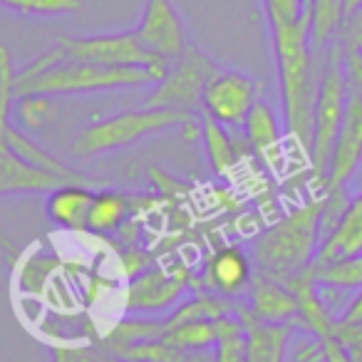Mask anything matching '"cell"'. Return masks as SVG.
Listing matches in <instances>:
<instances>
[{
  "label": "cell",
  "mask_w": 362,
  "mask_h": 362,
  "mask_svg": "<svg viewBox=\"0 0 362 362\" xmlns=\"http://www.w3.org/2000/svg\"><path fill=\"white\" fill-rule=\"evenodd\" d=\"M263 8L271 28L298 23L305 16V0H263Z\"/></svg>",
  "instance_id": "30"
},
{
  "label": "cell",
  "mask_w": 362,
  "mask_h": 362,
  "mask_svg": "<svg viewBox=\"0 0 362 362\" xmlns=\"http://www.w3.org/2000/svg\"><path fill=\"white\" fill-rule=\"evenodd\" d=\"M0 8L25 18H57L82 11V0H0Z\"/></svg>",
  "instance_id": "27"
},
{
  "label": "cell",
  "mask_w": 362,
  "mask_h": 362,
  "mask_svg": "<svg viewBox=\"0 0 362 362\" xmlns=\"http://www.w3.org/2000/svg\"><path fill=\"white\" fill-rule=\"evenodd\" d=\"M325 206L327 197L320 194L268 226L253 241L251 261L256 273L288 286L293 278L310 271L325 233Z\"/></svg>",
  "instance_id": "3"
},
{
  "label": "cell",
  "mask_w": 362,
  "mask_h": 362,
  "mask_svg": "<svg viewBox=\"0 0 362 362\" xmlns=\"http://www.w3.org/2000/svg\"><path fill=\"white\" fill-rule=\"evenodd\" d=\"M16 80L18 67L13 62V52L6 45H0V136L6 127L13 122V110H16Z\"/></svg>",
  "instance_id": "28"
},
{
  "label": "cell",
  "mask_w": 362,
  "mask_h": 362,
  "mask_svg": "<svg viewBox=\"0 0 362 362\" xmlns=\"http://www.w3.org/2000/svg\"><path fill=\"white\" fill-rule=\"evenodd\" d=\"M75 181L80 179L55 174V171H47L42 166L30 164L18 151H13L8 146V141L0 136V197H13V194H50L57 187L75 184ZM80 184H87V181H80Z\"/></svg>",
  "instance_id": "13"
},
{
  "label": "cell",
  "mask_w": 362,
  "mask_h": 362,
  "mask_svg": "<svg viewBox=\"0 0 362 362\" xmlns=\"http://www.w3.org/2000/svg\"><path fill=\"white\" fill-rule=\"evenodd\" d=\"M194 283L197 276L187 266H151L129 281L124 293V308L136 315H166L179 305L184 293L194 288Z\"/></svg>",
  "instance_id": "8"
},
{
  "label": "cell",
  "mask_w": 362,
  "mask_h": 362,
  "mask_svg": "<svg viewBox=\"0 0 362 362\" xmlns=\"http://www.w3.org/2000/svg\"><path fill=\"white\" fill-rule=\"evenodd\" d=\"M313 357H315L317 362H352L350 352L345 350V345H342L337 335L317 340L315 345H313Z\"/></svg>",
  "instance_id": "31"
},
{
  "label": "cell",
  "mask_w": 362,
  "mask_h": 362,
  "mask_svg": "<svg viewBox=\"0 0 362 362\" xmlns=\"http://www.w3.org/2000/svg\"><path fill=\"white\" fill-rule=\"evenodd\" d=\"M335 335L350 352V360L362 362V322H337Z\"/></svg>",
  "instance_id": "32"
},
{
  "label": "cell",
  "mask_w": 362,
  "mask_h": 362,
  "mask_svg": "<svg viewBox=\"0 0 362 362\" xmlns=\"http://www.w3.org/2000/svg\"><path fill=\"white\" fill-rule=\"evenodd\" d=\"M337 322H362V288L357 291V296L347 303V308L342 310V315L337 317Z\"/></svg>",
  "instance_id": "35"
},
{
  "label": "cell",
  "mask_w": 362,
  "mask_h": 362,
  "mask_svg": "<svg viewBox=\"0 0 362 362\" xmlns=\"http://www.w3.org/2000/svg\"><path fill=\"white\" fill-rule=\"evenodd\" d=\"M288 286L293 288L298 298V315L296 320L310 332L315 340H322V337L335 335L337 327V317H332V313L327 310L325 300H322L320 291H317L315 276H313V268L305 271L303 276L293 278Z\"/></svg>",
  "instance_id": "17"
},
{
  "label": "cell",
  "mask_w": 362,
  "mask_h": 362,
  "mask_svg": "<svg viewBox=\"0 0 362 362\" xmlns=\"http://www.w3.org/2000/svg\"><path fill=\"white\" fill-rule=\"evenodd\" d=\"M340 40L347 47H355V50L362 52V8L352 13V16H347L345 28L340 33Z\"/></svg>",
  "instance_id": "34"
},
{
  "label": "cell",
  "mask_w": 362,
  "mask_h": 362,
  "mask_svg": "<svg viewBox=\"0 0 362 362\" xmlns=\"http://www.w3.org/2000/svg\"><path fill=\"white\" fill-rule=\"evenodd\" d=\"M52 362H122L105 345V340L87 342V345H57L50 350Z\"/></svg>",
  "instance_id": "29"
},
{
  "label": "cell",
  "mask_w": 362,
  "mask_h": 362,
  "mask_svg": "<svg viewBox=\"0 0 362 362\" xmlns=\"http://www.w3.org/2000/svg\"><path fill=\"white\" fill-rule=\"evenodd\" d=\"M92 199H95V192L90 189V184L75 181V184L57 187L55 192L47 194V216L52 223L67 231H87Z\"/></svg>",
  "instance_id": "18"
},
{
  "label": "cell",
  "mask_w": 362,
  "mask_h": 362,
  "mask_svg": "<svg viewBox=\"0 0 362 362\" xmlns=\"http://www.w3.org/2000/svg\"><path fill=\"white\" fill-rule=\"evenodd\" d=\"M243 129H246L248 144L253 146V151H256L258 156H263V159L271 161L283 141V127H281V122H278L273 107L268 105V102L258 100L256 107L251 110V115H248Z\"/></svg>",
  "instance_id": "21"
},
{
  "label": "cell",
  "mask_w": 362,
  "mask_h": 362,
  "mask_svg": "<svg viewBox=\"0 0 362 362\" xmlns=\"http://www.w3.org/2000/svg\"><path fill=\"white\" fill-rule=\"evenodd\" d=\"M238 310L248 332L246 362H286V350L293 335L291 322H263L251 315L248 305H241Z\"/></svg>",
  "instance_id": "16"
},
{
  "label": "cell",
  "mask_w": 362,
  "mask_h": 362,
  "mask_svg": "<svg viewBox=\"0 0 362 362\" xmlns=\"http://www.w3.org/2000/svg\"><path fill=\"white\" fill-rule=\"evenodd\" d=\"M166 345H174L179 350H214L218 340L216 320H189L169 327L159 337Z\"/></svg>",
  "instance_id": "24"
},
{
  "label": "cell",
  "mask_w": 362,
  "mask_h": 362,
  "mask_svg": "<svg viewBox=\"0 0 362 362\" xmlns=\"http://www.w3.org/2000/svg\"><path fill=\"white\" fill-rule=\"evenodd\" d=\"M241 308V303H238ZM218 325V340L214 345L216 362H246L248 357V332L246 322L241 317V310L216 320Z\"/></svg>",
  "instance_id": "23"
},
{
  "label": "cell",
  "mask_w": 362,
  "mask_h": 362,
  "mask_svg": "<svg viewBox=\"0 0 362 362\" xmlns=\"http://www.w3.org/2000/svg\"><path fill=\"white\" fill-rule=\"evenodd\" d=\"M139 197L117 192V189H100L95 192L87 218V231L92 233H115L136 214Z\"/></svg>",
  "instance_id": "19"
},
{
  "label": "cell",
  "mask_w": 362,
  "mask_h": 362,
  "mask_svg": "<svg viewBox=\"0 0 362 362\" xmlns=\"http://www.w3.org/2000/svg\"><path fill=\"white\" fill-rule=\"evenodd\" d=\"M342 40L332 42L330 50L322 57L320 82H317V97H315V115H313V141H310V166L315 174L317 187H325L327 161H330L332 146H335L337 132L345 119L347 107V77H345V62H342Z\"/></svg>",
  "instance_id": "5"
},
{
  "label": "cell",
  "mask_w": 362,
  "mask_h": 362,
  "mask_svg": "<svg viewBox=\"0 0 362 362\" xmlns=\"http://www.w3.org/2000/svg\"><path fill=\"white\" fill-rule=\"evenodd\" d=\"M310 21V47L315 57H325L332 42L340 40L347 13L342 0H313L305 11Z\"/></svg>",
  "instance_id": "20"
},
{
  "label": "cell",
  "mask_w": 362,
  "mask_h": 362,
  "mask_svg": "<svg viewBox=\"0 0 362 362\" xmlns=\"http://www.w3.org/2000/svg\"><path fill=\"white\" fill-rule=\"evenodd\" d=\"M253 276H256V268L251 256L241 246L226 243L211 251V256L204 263L202 276H197V286L199 291H209L214 296L233 300L251 291Z\"/></svg>",
  "instance_id": "12"
},
{
  "label": "cell",
  "mask_w": 362,
  "mask_h": 362,
  "mask_svg": "<svg viewBox=\"0 0 362 362\" xmlns=\"http://www.w3.org/2000/svg\"><path fill=\"white\" fill-rule=\"evenodd\" d=\"M218 70L221 67L216 65V60L211 55H206L202 47L189 45L171 62L166 75L156 82L144 105L197 115L202 110L204 90H206V85Z\"/></svg>",
  "instance_id": "6"
},
{
  "label": "cell",
  "mask_w": 362,
  "mask_h": 362,
  "mask_svg": "<svg viewBox=\"0 0 362 362\" xmlns=\"http://www.w3.org/2000/svg\"><path fill=\"white\" fill-rule=\"evenodd\" d=\"M248 310L263 322H293L298 315V298L291 286L256 273L248 291Z\"/></svg>",
  "instance_id": "15"
},
{
  "label": "cell",
  "mask_w": 362,
  "mask_h": 362,
  "mask_svg": "<svg viewBox=\"0 0 362 362\" xmlns=\"http://www.w3.org/2000/svg\"><path fill=\"white\" fill-rule=\"evenodd\" d=\"M164 72L151 67H110L95 62L65 60L57 45L28 62L18 70L16 95H45V97H72L92 92L132 90V87L156 85Z\"/></svg>",
  "instance_id": "1"
},
{
  "label": "cell",
  "mask_w": 362,
  "mask_h": 362,
  "mask_svg": "<svg viewBox=\"0 0 362 362\" xmlns=\"http://www.w3.org/2000/svg\"><path fill=\"white\" fill-rule=\"evenodd\" d=\"M342 3H345V13H347V16H352V13L362 8V0H342Z\"/></svg>",
  "instance_id": "36"
},
{
  "label": "cell",
  "mask_w": 362,
  "mask_h": 362,
  "mask_svg": "<svg viewBox=\"0 0 362 362\" xmlns=\"http://www.w3.org/2000/svg\"><path fill=\"white\" fill-rule=\"evenodd\" d=\"M271 37L286 129L310 156L313 115H315L317 82H320V75H315V55L310 47V21L303 16L298 23L271 28Z\"/></svg>",
  "instance_id": "2"
},
{
  "label": "cell",
  "mask_w": 362,
  "mask_h": 362,
  "mask_svg": "<svg viewBox=\"0 0 362 362\" xmlns=\"http://www.w3.org/2000/svg\"><path fill=\"white\" fill-rule=\"evenodd\" d=\"M345 52H342V62H345V77H347V90L362 97V52L355 47H347L342 42Z\"/></svg>",
  "instance_id": "33"
},
{
  "label": "cell",
  "mask_w": 362,
  "mask_h": 362,
  "mask_svg": "<svg viewBox=\"0 0 362 362\" xmlns=\"http://www.w3.org/2000/svg\"><path fill=\"white\" fill-rule=\"evenodd\" d=\"M317 288L332 291H360L362 288V253L313 268Z\"/></svg>",
  "instance_id": "25"
},
{
  "label": "cell",
  "mask_w": 362,
  "mask_h": 362,
  "mask_svg": "<svg viewBox=\"0 0 362 362\" xmlns=\"http://www.w3.org/2000/svg\"><path fill=\"white\" fill-rule=\"evenodd\" d=\"M57 50L65 60L95 62L110 67H151L166 75L169 65L151 55L139 42L134 30L129 33H107V35H60Z\"/></svg>",
  "instance_id": "7"
},
{
  "label": "cell",
  "mask_w": 362,
  "mask_h": 362,
  "mask_svg": "<svg viewBox=\"0 0 362 362\" xmlns=\"http://www.w3.org/2000/svg\"><path fill=\"white\" fill-rule=\"evenodd\" d=\"M362 164V97L350 92L347 95L345 119L337 132L335 146H332L330 161H327L325 187L322 194L335 202H347L345 192L355 171Z\"/></svg>",
  "instance_id": "10"
},
{
  "label": "cell",
  "mask_w": 362,
  "mask_h": 362,
  "mask_svg": "<svg viewBox=\"0 0 362 362\" xmlns=\"http://www.w3.org/2000/svg\"><path fill=\"white\" fill-rule=\"evenodd\" d=\"M169 129H184L187 136H197L202 127H197V115L144 105L139 110H127L107 117V119L92 122L75 139L72 151H75L77 159H92V156L127 149L136 141L149 139V136Z\"/></svg>",
  "instance_id": "4"
},
{
  "label": "cell",
  "mask_w": 362,
  "mask_h": 362,
  "mask_svg": "<svg viewBox=\"0 0 362 362\" xmlns=\"http://www.w3.org/2000/svg\"><path fill=\"white\" fill-rule=\"evenodd\" d=\"M202 136H204V144H206L211 169L216 174H228L233 166H238L241 151H238L236 141L228 134V127L214 122L211 117H202Z\"/></svg>",
  "instance_id": "22"
},
{
  "label": "cell",
  "mask_w": 362,
  "mask_h": 362,
  "mask_svg": "<svg viewBox=\"0 0 362 362\" xmlns=\"http://www.w3.org/2000/svg\"><path fill=\"white\" fill-rule=\"evenodd\" d=\"M261 100V82L238 70H218L204 90L202 112L223 127H243Z\"/></svg>",
  "instance_id": "9"
},
{
  "label": "cell",
  "mask_w": 362,
  "mask_h": 362,
  "mask_svg": "<svg viewBox=\"0 0 362 362\" xmlns=\"http://www.w3.org/2000/svg\"><path fill=\"white\" fill-rule=\"evenodd\" d=\"M57 97H45V95H23L16 100V117L21 122L23 129L37 132L42 127L50 124V119L55 117Z\"/></svg>",
  "instance_id": "26"
},
{
  "label": "cell",
  "mask_w": 362,
  "mask_h": 362,
  "mask_svg": "<svg viewBox=\"0 0 362 362\" xmlns=\"http://www.w3.org/2000/svg\"><path fill=\"white\" fill-rule=\"evenodd\" d=\"M357 253H362V192L347 202L337 221L325 233L313 268L340 261V258L357 256Z\"/></svg>",
  "instance_id": "14"
},
{
  "label": "cell",
  "mask_w": 362,
  "mask_h": 362,
  "mask_svg": "<svg viewBox=\"0 0 362 362\" xmlns=\"http://www.w3.org/2000/svg\"><path fill=\"white\" fill-rule=\"evenodd\" d=\"M134 33L141 45L166 65H171L189 47L187 28L171 0H146Z\"/></svg>",
  "instance_id": "11"
}]
</instances>
